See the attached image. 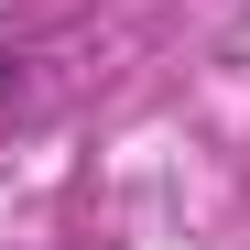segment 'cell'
<instances>
[{"instance_id":"cell-1","label":"cell","mask_w":250,"mask_h":250,"mask_svg":"<svg viewBox=\"0 0 250 250\" xmlns=\"http://www.w3.org/2000/svg\"><path fill=\"white\" fill-rule=\"evenodd\" d=\"M22 87H33V65H22V55H0V109H22Z\"/></svg>"}]
</instances>
